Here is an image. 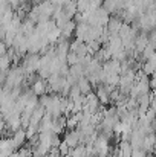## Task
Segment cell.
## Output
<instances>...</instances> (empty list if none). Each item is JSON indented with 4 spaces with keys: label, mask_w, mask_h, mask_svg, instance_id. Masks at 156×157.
<instances>
[{
    "label": "cell",
    "mask_w": 156,
    "mask_h": 157,
    "mask_svg": "<svg viewBox=\"0 0 156 157\" xmlns=\"http://www.w3.org/2000/svg\"><path fill=\"white\" fill-rule=\"evenodd\" d=\"M20 67L23 69V72L28 75H34L38 72L40 67V55L38 53H26L20 63Z\"/></svg>",
    "instance_id": "1"
},
{
    "label": "cell",
    "mask_w": 156,
    "mask_h": 157,
    "mask_svg": "<svg viewBox=\"0 0 156 157\" xmlns=\"http://www.w3.org/2000/svg\"><path fill=\"white\" fill-rule=\"evenodd\" d=\"M103 108L104 107L101 105L100 99L97 98L95 92H92V93H89V95L84 96V99H83V113L97 114V113H100Z\"/></svg>",
    "instance_id": "2"
},
{
    "label": "cell",
    "mask_w": 156,
    "mask_h": 157,
    "mask_svg": "<svg viewBox=\"0 0 156 157\" xmlns=\"http://www.w3.org/2000/svg\"><path fill=\"white\" fill-rule=\"evenodd\" d=\"M112 151L110 140L104 139L101 136H97V139L92 144V154L94 157H107Z\"/></svg>",
    "instance_id": "3"
},
{
    "label": "cell",
    "mask_w": 156,
    "mask_h": 157,
    "mask_svg": "<svg viewBox=\"0 0 156 157\" xmlns=\"http://www.w3.org/2000/svg\"><path fill=\"white\" fill-rule=\"evenodd\" d=\"M70 150L77 148L78 145H81V134L78 130H66L63 133V139H61Z\"/></svg>",
    "instance_id": "4"
},
{
    "label": "cell",
    "mask_w": 156,
    "mask_h": 157,
    "mask_svg": "<svg viewBox=\"0 0 156 157\" xmlns=\"http://www.w3.org/2000/svg\"><path fill=\"white\" fill-rule=\"evenodd\" d=\"M104 48L109 51V53L112 55V58L119 52V51L124 49V46H122V40L119 38V35H110V37H109V41L104 44Z\"/></svg>",
    "instance_id": "5"
},
{
    "label": "cell",
    "mask_w": 156,
    "mask_h": 157,
    "mask_svg": "<svg viewBox=\"0 0 156 157\" xmlns=\"http://www.w3.org/2000/svg\"><path fill=\"white\" fill-rule=\"evenodd\" d=\"M122 23H124V21H122V17L118 15V14H113V15H110V18H109L107 25H106V31H107L110 35H118V32H119Z\"/></svg>",
    "instance_id": "6"
},
{
    "label": "cell",
    "mask_w": 156,
    "mask_h": 157,
    "mask_svg": "<svg viewBox=\"0 0 156 157\" xmlns=\"http://www.w3.org/2000/svg\"><path fill=\"white\" fill-rule=\"evenodd\" d=\"M31 90H32V93L35 95V96H43V95H46L48 93V81L46 79H42V78H37L32 84H31V87H29Z\"/></svg>",
    "instance_id": "7"
},
{
    "label": "cell",
    "mask_w": 156,
    "mask_h": 157,
    "mask_svg": "<svg viewBox=\"0 0 156 157\" xmlns=\"http://www.w3.org/2000/svg\"><path fill=\"white\" fill-rule=\"evenodd\" d=\"M11 140H12V145H14L15 151H17V150H20V148H23V147H25V144H26V140H28V137H26V131H25L23 128L17 130L15 133H12Z\"/></svg>",
    "instance_id": "8"
},
{
    "label": "cell",
    "mask_w": 156,
    "mask_h": 157,
    "mask_svg": "<svg viewBox=\"0 0 156 157\" xmlns=\"http://www.w3.org/2000/svg\"><path fill=\"white\" fill-rule=\"evenodd\" d=\"M75 28H77V21H75V20L67 21L64 26L60 28V31H61V37L66 38V40H70V38L74 37V34H75Z\"/></svg>",
    "instance_id": "9"
},
{
    "label": "cell",
    "mask_w": 156,
    "mask_h": 157,
    "mask_svg": "<svg viewBox=\"0 0 156 157\" xmlns=\"http://www.w3.org/2000/svg\"><path fill=\"white\" fill-rule=\"evenodd\" d=\"M75 86L78 87V90H80V93H81L83 96H86V95L92 93V89H94V87H92V84H90V81H89L86 76H83L81 79H78Z\"/></svg>",
    "instance_id": "10"
},
{
    "label": "cell",
    "mask_w": 156,
    "mask_h": 157,
    "mask_svg": "<svg viewBox=\"0 0 156 157\" xmlns=\"http://www.w3.org/2000/svg\"><path fill=\"white\" fill-rule=\"evenodd\" d=\"M11 67H12V59L6 52L3 56H0V72H8Z\"/></svg>",
    "instance_id": "11"
},
{
    "label": "cell",
    "mask_w": 156,
    "mask_h": 157,
    "mask_svg": "<svg viewBox=\"0 0 156 157\" xmlns=\"http://www.w3.org/2000/svg\"><path fill=\"white\" fill-rule=\"evenodd\" d=\"M70 157H87V148L86 145H78L77 148L70 150Z\"/></svg>",
    "instance_id": "12"
},
{
    "label": "cell",
    "mask_w": 156,
    "mask_h": 157,
    "mask_svg": "<svg viewBox=\"0 0 156 157\" xmlns=\"http://www.w3.org/2000/svg\"><path fill=\"white\" fill-rule=\"evenodd\" d=\"M8 6L15 12L18 9V6H20V0H8Z\"/></svg>",
    "instance_id": "13"
},
{
    "label": "cell",
    "mask_w": 156,
    "mask_h": 157,
    "mask_svg": "<svg viewBox=\"0 0 156 157\" xmlns=\"http://www.w3.org/2000/svg\"><path fill=\"white\" fill-rule=\"evenodd\" d=\"M3 3H8V0H0V5H3Z\"/></svg>",
    "instance_id": "14"
}]
</instances>
